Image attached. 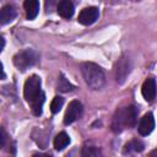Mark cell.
Masks as SVG:
<instances>
[{
	"label": "cell",
	"instance_id": "5",
	"mask_svg": "<svg viewBox=\"0 0 157 157\" xmlns=\"http://www.w3.org/2000/svg\"><path fill=\"white\" fill-rule=\"evenodd\" d=\"M82 113H83V108H82V104L78 101L70 102L69 107L65 112V115H64V124L65 125L72 124L74 121H76L77 119L81 118Z\"/></svg>",
	"mask_w": 157,
	"mask_h": 157
},
{
	"label": "cell",
	"instance_id": "4",
	"mask_svg": "<svg viewBox=\"0 0 157 157\" xmlns=\"http://www.w3.org/2000/svg\"><path fill=\"white\" fill-rule=\"evenodd\" d=\"M40 92H42V90H40V78L37 75H32L25 82L23 97L27 102H32Z\"/></svg>",
	"mask_w": 157,
	"mask_h": 157
},
{
	"label": "cell",
	"instance_id": "3",
	"mask_svg": "<svg viewBox=\"0 0 157 157\" xmlns=\"http://www.w3.org/2000/svg\"><path fill=\"white\" fill-rule=\"evenodd\" d=\"M37 60H38V54L32 49L22 50L13 56V64L21 71H26L27 69L33 66L37 63Z\"/></svg>",
	"mask_w": 157,
	"mask_h": 157
},
{
	"label": "cell",
	"instance_id": "21",
	"mask_svg": "<svg viewBox=\"0 0 157 157\" xmlns=\"http://www.w3.org/2000/svg\"><path fill=\"white\" fill-rule=\"evenodd\" d=\"M4 45H5V39H4V38H1V50L4 49Z\"/></svg>",
	"mask_w": 157,
	"mask_h": 157
},
{
	"label": "cell",
	"instance_id": "10",
	"mask_svg": "<svg viewBox=\"0 0 157 157\" xmlns=\"http://www.w3.org/2000/svg\"><path fill=\"white\" fill-rule=\"evenodd\" d=\"M58 13L64 18H70L74 15V4L71 0H60L56 6Z\"/></svg>",
	"mask_w": 157,
	"mask_h": 157
},
{
	"label": "cell",
	"instance_id": "15",
	"mask_svg": "<svg viewBox=\"0 0 157 157\" xmlns=\"http://www.w3.org/2000/svg\"><path fill=\"white\" fill-rule=\"evenodd\" d=\"M144 150V144L139 140H131L125 145L124 153H131V152H141Z\"/></svg>",
	"mask_w": 157,
	"mask_h": 157
},
{
	"label": "cell",
	"instance_id": "7",
	"mask_svg": "<svg viewBox=\"0 0 157 157\" xmlns=\"http://www.w3.org/2000/svg\"><path fill=\"white\" fill-rule=\"evenodd\" d=\"M141 93H142V97L147 101V102H151L156 98L157 96V86H156V81L155 78L150 77V78H146L142 83V87H141Z\"/></svg>",
	"mask_w": 157,
	"mask_h": 157
},
{
	"label": "cell",
	"instance_id": "1",
	"mask_svg": "<svg viewBox=\"0 0 157 157\" xmlns=\"http://www.w3.org/2000/svg\"><path fill=\"white\" fill-rule=\"evenodd\" d=\"M81 74L83 76L85 82L92 90H101L105 83V75L101 66L94 63H82L81 64Z\"/></svg>",
	"mask_w": 157,
	"mask_h": 157
},
{
	"label": "cell",
	"instance_id": "17",
	"mask_svg": "<svg viewBox=\"0 0 157 157\" xmlns=\"http://www.w3.org/2000/svg\"><path fill=\"white\" fill-rule=\"evenodd\" d=\"M72 88H74V86L63 75H60L59 80H58V90L61 92H69V91H72Z\"/></svg>",
	"mask_w": 157,
	"mask_h": 157
},
{
	"label": "cell",
	"instance_id": "2",
	"mask_svg": "<svg viewBox=\"0 0 157 157\" xmlns=\"http://www.w3.org/2000/svg\"><path fill=\"white\" fill-rule=\"evenodd\" d=\"M137 120V109L134 105H128L118 109L114 114L112 128L113 131L120 132L125 128H132Z\"/></svg>",
	"mask_w": 157,
	"mask_h": 157
},
{
	"label": "cell",
	"instance_id": "14",
	"mask_svg": "<svg viewBox=\"0 0 157 157\" xmlns=\"http://www.w3.org/2000/svg\"><path fill=\"white\" fill-rule=\"evenodd\" d=\"M70 144V136L66 134V132H59L55 139H54V148L56 151H61L64 150L67 145Z\"/></svg>",
	"mask_w": 157,
	"mask_h": 157
},
{
	"label": "cell",
	"instance_id": "8",
	"mask_svg": "<svg viewBox=\"0 0 157 157\" xmlns=\"http://www.w3.org/2000/svg\"><path fill=\"white\" fill-rule=\"evenodd\" d=\"M153 128H155V118H153V114L152 113H146L141 118V120L139 123V128L137 129H139L140 135L147 136L148 134L152 132Z\"/></svg>",
	"mask_w": 157,
	"mask_h": 157
},
{
	"label": "cell",
	"instance_id": "6",
	"mask_svg": "<svg viewBox=\"0 0 157 157\" xmlns=\"http://www.w3.org/2000/svg\"><path fill=\"white\" fill-rule=\"evenodd\" d=\"M98 9L97 7H85L83 10H81V12L78 13V22L83 26H90L92 23H94L98 18Z\"/></svg>",
	"mask_w": 157,
	"mask_h": 157
},
{
	"label": "cell",
	"instance_id": "13",
	"mask_svg": "<svg viewBox=\"0 0 157 157\" xmlns=\"http://www.w3.org/2000/svg\"><path fill=\"white\" fill-rule=\"evenodd\" d=\"M44 101H45V96H44V93H43V91H42L32 102H29V104H31V110H32V113H33L34 115H40V114H42V108H43Z\"/></svg>",
	"mask_w": 157,
	"mask_h": 157
},
{
	"label": "cell",
	"instance_id": "16",
	"mask_svg": "<svg viewBox=\"0 0 157 157\" xmlns=\"http://www.w3.org/2000/svg\"><path fill=\"white\" fill-rule=\"evenodd\" d=\"M63 104H64V98L60 97V96H55L50 103V110L53 114H56L60 112V109L63 108Z\"/></svg>",
	"mask_w": 157,
	"mask_h": 157
},
{
	"label": "cell",
	"instance_id": "12",
	"mask_svg": "<svg viewBox=\"0 0 157 157\" xmlns=\"http://www.w3.org/2000/svg\"><path fill=\"white\" fill-rule=\"evenodd\" d=\"M16 17V10L13 6L11 5H6L1 9L0 12V20H1V25H6L9 22H11L13 18Z\"/></svg>",
	"mask_w": 157,
	"mask_h": 157
},
{
	"label": "cell",
	"instance_id": "19",
	"mask_svg": "<svg viewBox=\"0 0 157 157\" xmlns=\"http://www.w3.org/2000/svg\"><path fill=\"white\" fill-rule=\"evenodd\" d=\"M55 4H56V0H45V10H47V12H50Z\"/></svg>",
	"mask_w": 157,
	"mask_h": 157
},
{
	"label": "cell",
	"instance_id": "18",
	"mask_svg": "<svg viewBox=\"0 0 157 157\" xmlns=\"http://www.w3.org/2000/svg\"><path fill=\"white\" fill-rule=\"evenodd\" d=\"M101 152L97 147L91 146V147H83L82 150V156H98Z\"/></svg>",
	"mask_w": 157,
	"mask_h": 157
},
{
	"label": "cell",
	"instance_id": "20",
	"mask_svg": "<svg viewBox=\"0 0 157 157\" xmlns=\"http://www.w3.org/2000/svg\"><path fill=\"white\" fill-rule=\"evenodd\" d=\"M6 132H5V130L4 129H1V147H4L5 146V141H6Z\"/></svg>",
	"mask_w": 157,
	"mask_h": 157
},
{
	"label": "cell",
	"instance_id": "9",
	"mask_svg": "<svg viewBox=\"0 0 157 157\" xmlns=\"http://www.w3.org/2000/svg\"><path fill=\"white\" fill-rule=\"evenodd\" d=\"M130 72V65H129V59L126 58H121L118 63H117V81L119 83L124 82V80L126 78V76Z\"/></svg>",
	"mask_w": 157,
	"mask_h": 157
},
{
	"label": "cell",
	"instance_id": "11",
	"mask_svg": "<svg viewBox=\"0 0 157 157\" xmlns=\"http://www.w3.org/2000/svg\"><path fill=\"white\" fill-rule=\"evenodd\" d=\"M23 7L26 11V16L28 20H33L37 17L39 12V1L38 0H25Z\"/></svg>",
	"mask_w": 157,
	"mask_h": 157
}]
</instances>
